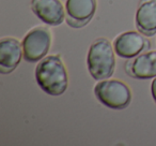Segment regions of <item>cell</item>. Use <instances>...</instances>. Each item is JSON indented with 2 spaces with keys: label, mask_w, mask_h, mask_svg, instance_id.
<instances>
[{
  "label": "cell",
  "mask_w": 156,
  "mask_h": 146,
  "mask_svg": "<svg viewBox=\"0 0 156 146\" xmlns=\"http://www.w3.org/2000/svg\"><path fill=\"white\" fill-rule=\"evenodd\" d=\"M96 11V0H66L65 22L72 28H81L89 24Z\"/></svg>",
  "instance_id": "6"
},
{
  "label": "cell",
  "mask_w": 156,
  "mask_h": 146,
  "mask_svg": "<svg viewBox=\"0 0 156 146\" xmlns=\"http://www.w3.org/2000/svg\"><path fill=\"white\" fill-rule=\"evenodd\" d=\"M135 25L137 30L147 37L156 35V0H139Z\"/></svg>",
  "instance_id": "10"
},
{
  "label": "cell",
  "mask_w": 156,
  "mask_h": 146,
  "mask_svg": "<svg viewBox=\"0 0 156 146\" xmlns=\"http://www.w3.org/2000/svg\"><path fill=\"white\" fill-rule=\"evenodd\" d=\"M31 10L43 23L59 26L65 20V8L60 0H31Z\"/></svg>",
  "instance_id": "9"
},
{
  "label": "cell",
  "mask_w": 156,
  "mask_h": 146,
  "mask_svg": "<svg viewBox=\"0 0 156 146\" xmlns=\"http://www.w3.org/2000/svg\"><path fill=\"white\" fill-rule=\"evenodd\" d=\"M35 80L43 92L50 96L64 94L69 86L66 69L59 55H49L39 61Z\"/></svg>",
  "instance_id": "1"
},
{
  "label": "cell",
  "mask_w": 156,
  "mask_h": 146,
  "mask_svg": "<svg viewBox=\"0 0 156 146\" xmlns=\"http://www.w3.org/2000/svg\"><path fill=\"white\" fill-rule=\"evenodd\" d=\"M151 94H152V97H153L154 102L156 103V77H154L151 83Z\"/></svg>",
  "instance_id": "11"
},
{
  "label": "cell",
  "mask_w": 156,
  "mask_h": 146,
  "mask_svg": "<svg viewBox=\"0 0 156 146\" xmlns=\"http://www.w3.org/2000/svg\"><path fill=\"white\" fill-rule=\"evenodd\" d=\"M51 44V33L49 29L37 26L27 32L22 41L23 54L26 61L30 63L39 62L46 57Z\"/></svg>",
  "instance_id": "4"
},
{
  "label": "cell",
  "mask_w": 156,
  "mask_h": 146,
  "mask_svg": "<svg viewBox=\"0 0 156 146\" xmlns=\"http://www.w3.org/2000/svg\"><path fill=\"white\" fill-rule=\"evenodd\" d=\"M23 54V45L13 37H5L0 41V73L10 74L20 65Z\"/></svg>",
  "instance_id": "8"
},
{
  "label": "cell",
  "mask_w": 156,
  "mask_h": 146,
  "mask_svg": "<svg viewBox=\"0 0 156 146\" xmlns=\"http://www.w3.org/2000/svg\"><path fill=\"white\" fill-rule=\"evenodd\" d=\"M113 44L106 38H98L90 45L87 66L90 75L95 81L110 79L115 69Z\"/></svg>",
  "instance_id": "2"
},
{
  "label": "cell",
  "mask_w": 156,
  "mask_h": 146,
  "mask_svg": "<svg viewBox=\"0 0 156 146\" xmlns=\"http://www.w3.org/2000/svg\"><path fill=\"white\" fill-rule=\"evenodd\" d=\"M94 95L103 105L112 110L125 109L132 101L129 87L117 79L98 81L94 87Z\"/></svg>",
  "instance_id": "3"
},
{
  "label": "cell",
  "mask_w": 156,
  "mask_h": 146,
  "mask_svg": "<svg viewBox=\"0 0 156 146\" xmlns=\"http://www.w3.org/2000/svg\"><path fill=\"white\" fill-rule=\"evenodd\" d=\"M125 72L137 80L156 77V51H147L126 61Z\"/></svg>",
  "instance_id": "7"
},
{
  "label": "cell",
  "mask_w": 156,
  "mask_h": 146,
  "mask_svg": "<svg viewBox=\"0 0 156 146\" xmlns=\"http://www.w3.org/2000/svg\"><path fill=\"white\" fill-rule=\"evenodd\" d=\"M147 36L137 31H126L119 35L113 41L115 54L121 58L130 59L151 48V42Z\"/></svg>",
  "instance_id": "5"
}]
</instances>
